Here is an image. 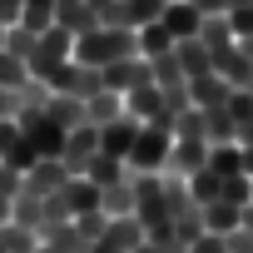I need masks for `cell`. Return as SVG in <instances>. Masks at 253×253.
Returning a JSON list of instances; mask_svg holds the SVG:
<instances>
[{"mask_svg":"<svg viewBox=\"0 0 253 253\" xmlns=\"http://www.w3.org/2000/svg\"><path fill=\"white\" fill-rule=\"evenodd\" d=\"M134 55H139V35L119 30V25H99L75 40V65H84V70H109L114 60H134Z\"/></svg>","mask_w":253,"mask_h":253,"instance_id":"cell-1","label":"cell"},{"mask_svg":"<svg viewBox=\"0 0 253 253\" xmlns=\"http://www.w3.org/2000/svg\"><path fill=\"white\" fill-rule=\"evenodd\" d=\"M169 149H174V129L169 124H144L139 139H134V154H129V174H164L169 164Z\"/></svg>","mask_w":253,"mask_h":253,"instance_id":"cell-2","label":"cell"},{"mask_svg":"<svg viewBox=\"0 0 253 253\" xmlns=\"http://www.w3.org/2000/svg\"><path fill=\"white\" fill-rule=\"evenodd\" d=\"M70 60H75V35H70V30H60V25H50V30L40 35V50H35V60H30L25 70H30V80H40V84H45V80H50L55 70H65Z\"/></svg>","mask_w":253,"mask_h":253,"instance_id":"cell-3","label":"cell"},{"mask_svg":"<svg viewBox=\"0 0 253 253\" xmlns=\"http://www.w3.org/2000/svg\"><path fill=\"white\" fill-rule=\"evenodd\" d=\"M139 129H144V124H139L134 114H124V119L104 124V129H99V154H104V159H119V164H129V154H134V139H139Z\"/></svg>","mask_w":253,"mask_h":253,"instance_id":"cell-4","label":"cell"},{"mask_svg":"<svg viewBox=\"0 0 253 253\" xmlns=\"http://www.w3.org/2000/svg\"><path fill=\"white\" fill-rule=\"evenodd\" d=\"M199 169H209V144L204 139H174L169 164H164V179H189Z\"/></svg>","mask_w":253,"mask_h":253,"instance_id":"cell-5","label":"cell"},{"mask_svg":"<svg viewBox=\"0 0 253 253\" xmlns=\"http://www.w3.org/2000/svg\"><path fill=\"white\" fill-rule=\"evenodd\" d=\"M159 25L174 35V45H184V40H199L204 15L194 10V0H169V5H164V15H159Z\"/></svg>","mask_w":253,"mask_h":253,"instance_id":"cell-6","label":"cell"},{"mask_svg":"<svg viewBox=\"0 0 253 253\" xmlns=\"http://www.w3.org/2000/svg\"><path fill=\"white\" fill-rule=\"evenodd\" d=\"M99 154V129L94 124H80V129H70V139H65V154H60V164L70 169V174H84V164Z\"/></svg>","mask_w":253,"mask_h":253,"instance_id":"cell-7","label":"cell"},{"mask_svg":"<svg viewBox=\"0 0 253 253\" xmlns=\"http://www.w3.org/2000/svg\"><path fill=\"white\" fill-rule=\"evenodd\" d=\"M70 179H75V174H70V169H65L60 159H40V164H35V169L25 174V189H20V194H35V199H50V194H60V189H65Z\"/></svg>","mask_w":253,"mask_h":253,"instance_id":"cell-8","label":"cell"},{"mask_svg":"<svg viewBox=\"0 0 253 253\" xmlns=\"http://www.w3.org/2000/svg\"><path fill=\"white\" fill-rule=\"evenodd\" d=\"M228 94H233V84L223 80V75H199V80H189V99H194V109H223L228 104Z\"/></svg>","mask_w":253,"mask_h":253,"instance_id":"cell-9","label":"cell"},{"mask_svg":"<svg viewBox=\"0 0 253 253\" xmlns=\"http://www.w3.org/2000/svg\"><path fill=\"white\" fill-rule=\"evenodd\" d=\"M199 223H204V233H213V238H233L238 228H243V209H233V204H209V209H199Z\"/></svg>","mask_w":253,"mask_h":253,"instance_id":"cell-10","label":"cell"},{"mask_svg":"<svg viewBox=\"0 0 253 253\" xmlns=\"http://www.w3.org/2000/svg\"><path fill=\"white\" fill-rule=\"evenodd\" d=\"M60 199H65V209H70V218H84V213H104L99 209V189L89 184V179H70L65 189H60Z\"/></svg>","mask_w":253,"mask_h":253,"instance_id":"cell-11","label":"cell"},{"mask_svg":"<svg viewBox=\"0 0 253 253\" xmlns=\"http://www.w3.org/2000/svg\"><path fill=\"white\" fill-rule=\"evenodd\" d=\"M179 184H184V194H189L194 209H209V204L223 199V179H218L213 169H199V174H189V179H179Z\"/></svg>","mask_w":253,"mask_h":253,"instance_id":"cell-12","label":"cell"},{"mask_svg":"<svg viewBox=\"0 0 253 253\" xmlns=\"http://www.w3.org/2000/svg\"><path fill=\"white\" fill-rule=\"evenodd\" d=\"M84 119L94 124V129H104V124H114V119H124V94H114V89H104V94H94V99H84Z\"/></svg>","mask_w":253,"mask_h":253,"instance_id":"cell-13","label":"cell"},{"mask_svg":"<svg viewBox=\"0 0 253 253\" xmlns=\"http://www.w3.org/2000/svg\"><path fill=\"white\" fill-rule=\"evenodd\" d=\"M199 45L209 50V60L223 55V50H233L238 40H233V30H228V15H209V20L199 25Z\"/></svg>","mask_w":253,"mask_h":253,"instance_id":"cell-14","label":"cell"},{"mask_svg":"<svg viewBox=\"0 0 253 253\" xmlns=\"http://www.w3.org/2000/svg\"><path fill=\"white\" fill-rule=\"evenodd\" d=\"M45 114L60 124V129H80V124H89V119H84V99H75V94H50Z\"/></svg>","mask_w":253,"mask_h":253,"instance_id":"cell-15","label":"cell"},{"mask_svg":"<svg viewBox=\"0 0 253 253\" xmlns=\"http://www.w3.org/2000/svg\"><path fill=\"white\" fill-rule=\"evenodd\" d=\"M174 60H179L184 80H199V75H209V70H213V60H209V50H204L199 40H184V45H174Z\"/></svg>","mask_w":253,"mask_h":253,"instance_id":"cell-16","label":"cell"},{"mask_svg":"<svg viewBox=\"0 0 253 253\" xmlns=\"http://www.w3.org/2000/svg\"><path fill=\"white\" fill-rule=\"evenodd\" d=\"M204 139L213 144H238V124L228 119V109H204Z\"/></svg>","mask_w":253,"mask_h":253,"instance_id":"cell-17","label":"cell"},{"mask_svg":"<svg viewBox=\"0 0 253 253\" xmlns=\"http://www.w3.org/2000/svg\"><path fill=\"white\" fill-rule=\"evenodd\" d=\"M124 174H129V169H124L119 159H104V154H94V159L84 164V174H80V179H89V184H94V189L104 194V189H109V184H119Z\"/></svg>","mask_w":253,"mask_h":253,"instance_id":"cell-18","label":"cell"},{"mask_svg":"<svg viewBox=\"0 0 253 253\" xmlns=\"http://www.w3.org/2000/svg\"><path fill=\"white\" fill-rule=\"evenodd\" d=\"M134 35H139V55H144V60H159V55H169V50H174V35H169L159 20H154V25H144V30H134Z\"/></svg>","mask_w":253,"mask_h":253,"instance_id":"cell-19","label":"cell"},{"mask_svg":"<svg viewBox=\"0 0 253 253\" xmlns=\"http://www.w3.org/2000/svg\"><path fill=\"white\" fill-rule=\"evenodd\" d=\"M209 169H213L218 179L243 174V149H238V144H213V149H209Z\"/></svg>","mask_w":253,"mask_h":253,"instance_id":"cell-20","label":"cell"},{"mask_svg":"<svg viewBox=\"0 0 253 253\" xmlns=\"http://www.w3.org/2000/svg\"><path fill=\"white\" fill-rule=\"evenodd\" d=\"M35 50H40V35L35 30H25V25H10L5 30V55H15V60H35Z\"/></svg>","mask_w":253,"mask_h":253,"instance_id":"cell-21","label":"cell"},{"mask_svg":"<svg viewBox=\"0 0 253 253\" xmlns=\"http://www.w3.org/2000/svg\"><path fill=\"white\" fill-rule=\"evenodd\" d=\"M20 25H25V30H35V35H45V30L55 25V0H25Z\"/></svg>","mask_w":253,"mask_h":253,"instance_id":"cell-22","label":"cell"},{"mask_svg":"<svg viewBox=\"0 0 253 253\" xmlns=\"http://www.w3.org/2000/svg\"><path fill=\"white\" fill-rule=\"evenodd\" d=\"M25 84H30L25 60H15V55H5V50H0V89H25Z\"/></svg>","mask_w":253,"mask_h":253,"instance_id":"cell-23","label":"cell"},{"mask_svg":"<svg viewBox=\"0 0 253 253\" xmlns=\"http://www.w3.org/2000/svg\"><path fill=\"white\" fill-rule=\"evenodd\" d=\"M223 204H233V209H253V179H248V174L223 179Z\"/></svg>","mask_w":253,"mask_h":253,"instance_id":"cell-24","label":"cell"},{"mask_svg":"<svg viewBox=\"0 0 253 253\" xmlns=\"http://www.w3.org/2000/svg\"><path fill=\"white\" fill-rule=\"evenodd\" d=\"M174 139H204V109H184L174 119ZM209 144V139H204Z\"/></svg>","mask_w":253,"mask_h":253,"instance_id":"cell-25","label":"cell"},{"mask_svg":"<svg viewBox=\"0 0 253 253\" xmlns=\"http://www.w3.org/2000/svg\"><path fill=\"white\" fill-rule=\"evenodd\" d=\"M223 109H228V119L238 124V129H243V124H253V94H248V89H233Z\"/></svg>","mask_w":253,"mask_h":253,"instance_id":"cell-26","label":"cell"},{"mask_svg":"<svg viewBox=\"0 0 253 253\" xmlns=\"http://www.w3.org/2000/svg\"><path fill=\"white\" fill-rule=\"evenodd\" d=\"M20 139H25V134H20V124H15V119H0V164H5V159L20 149Z\"/></svg>","mask_w":253,"mask_h":253,"instance_id":"cell-27","label":"cell"},{"mask_svg":"<svg viewBox=\"0 0 253 253\" xmlns=\"http://www.w3.org/2000/svg\"><path fill=\"white\" fill-rule=\"evenodd\" d=\"M228 30H233V40H248V35H253V5L228 10Z\"/></svg>","mask_w":253,"mask_h":253,"instance_id":"cell-28","label":"cell"},{"mask_svg":"<svg viewBox=\"0 0 253 253\" xmlns=\"http://www.w3.org/2000/svg\"><path fill=\"white\" fill-rule=\"evenodd\" d=\"M20 189H25V174H20V169H10V164H0V194L15 204V194H20Z\"/></svg>","mask_w":253,"mask_h":253,"instance_id":"cell-29","label":"cell"},{"mask_svg":"<svg viewBox=\"0 0 253 253\" xmlns=\"http://www.w3.org/2000/svg\"><path fill=\"white\" fill-rule=\"evenodd\" d=\"M184 253H228V243H223V238H213V233H199Z\"/></svg>","mask_w":253,"mask_h":253,"instance_id":"cell-30","label":"cell"},{"mask_svg":"<svg viewBox=\"0 0 253 253\" xmlns=\"http://www.w3.org/2000/svg\"><path fill=\"white\" fill-rule=\"evenodd\" d=\"M20 10H25V0H0V25H20Z\"/></svg>","mask_w":253,"mask_h":253,"instance_id":"cell-31","label":"cell"},{"mask_svg":"<svg viewBox=\"0 0 253 253\" xmlns=\"http://www.w3.org/2000/svg\"><path fill=\"white\" fill-rule=\"evenodd\" d=\"M194 10H199L204 20H209V15H228V10H233V0H194Z\"/></svg>","mask_w":253,"mask_h":253,"instance_id":"cell-32","label":"cell"},{"mask_svg":"<svg viewBox=\"0 0 253 253\" xmlns=\"http://www.w3.org/2000/svg\"><path fill=\"white\" fill-rule=\"evenodd\" d=\"M20 114V94L15 89H0V119H15Z\"/></svg>","mask_w":253,"mask_h":253,"instance_id":"cell-33","label":"cell"},{"mask_svg":"<svg viewBox=\"0 0 253 253\" xmlns=\"http://www.w3.org/2000/svg\"><path fill=\"white\" fill-rule=\"evenodd\" d=\"M238 144H243V149H253V124H243V129H238Z\"/></svg>","mask_w":253,"mask_h":253,"instance_id":"cell-34","label":"cell"},{"mask_svg":"<svg viewBox=\"0 0 253 253\" xmlns=\"http://www.w3.org/2000/svg\"><path fill=\"white\" fill-rule=\"evenodd\" d=\"M238 55H243V60L253 65V35H248V40H238Z\"/></svg>","mask_w":253,"mask_h":253,"instance_id":"cell-35","label":"cell"},{"mask_svg":"<svg viewBox=\"0 0 253 253\" xmlns=\"http://www.w3.org/2000/svg\"><path fill=\"white\" fill-rule=\"evenodd\" d=\"M5 223H10V199L0 194V228H5Z\"/></svg>","mask_w":253,"mask_h":253,"instance_id":"cell-36","label":"cell"},{"mask_svg":"<svg viewBox=\"0 0 253 253\" xmlns=\"http://www.w3.org/2000/svg\"><path fill=\"white\" fill-rule=\"evenodd\" d=\"M238 149H243V144H238ZM243 174L253 179V149H243Z\"/></svg>","mask_w":253,"mask_h":253,"instance_id":"cell-37","label":"cell"},{"mask_svg":"<svg viewBox=\"0 0 253 253\" xmlns=\"http://www.w3.org/2000/svg\"><path fill=\"white\" fill-rule=\"evenodd\" d=\"M104 5H109V0H89V10H94V15H99V10H104Z\"/></svg>","mask_w":253,"mask_h":253,"instance_id":"cell-38","label":"cell"},{"mask_svg":"<svg viewBox=\"0 0 253 253\" xmlns=\"http://www.w3.org/2000/svg\"><path fill=\"white\" fill-rule=\"evenodd\" d=\"M35 253H60V248H50V243H40V248H35Z\"/></svg>","mask_w":253,"mask_h":253,"instance_id":"cell-39","label":"cell"},{"mask_svg":"<svg viewBox=\"0 0 253 253\" xmlns=\"http://www.w3.org/2000/svg\"><path fill=\"white\" fill-rule=\"evenodd\" d=\"M0 50H5V25H0Z\"/></svg>","mask_w":253,"mask_h":253,"instance_id":"cell-40","label":"cell"},{"mask_svg":"<svg viewBox=\"0 0 253 253\" xmlns=\"http://www.w3.org/2000/svg\"><path fill=\"white\" fill-rule=\"evenodd\" d=\"M238 5H253V0H233V10H238Z\"/></svg>","mask_w":253,"mask_h":253,"instance_id":"cell-41","label":"cell"}]
</instances>
